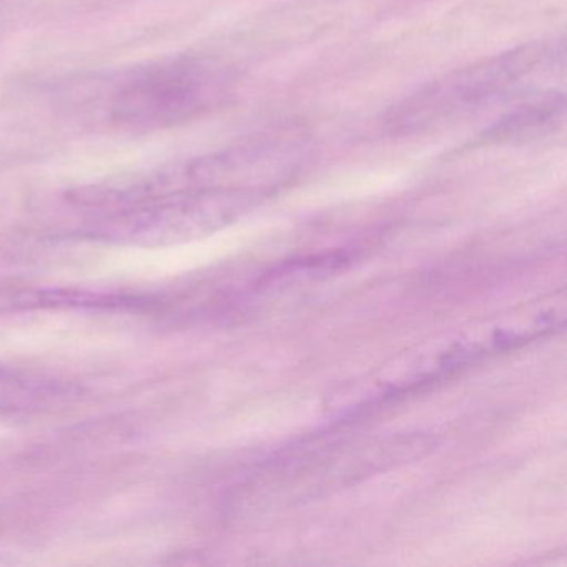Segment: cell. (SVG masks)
Masks as SVG:
<instances>
[{"mask_svg": "<svg viewBox=\"0 0 567 567\" xmlns=\"http://www.w3.org/2000/svg\"><path fill=\"white\" fill-rule=\"evenodd\" d=\"M230 84L228 69L207 59H171L131 69L109 82L97 111L124 131H161L217 107Z\"/></svg>", "mask_w": 567, "mask_h": 567, "instance_id": "6da1fadb", "label": "cell"}, {"mask_svg": "<svg viewBox=\"0 0 567 567\" xmlns=\"http://www.w3.org/2000/svg\"><path fill=\"white\" fill-rule=\"evenodd\" d=\"M268 195L270 192L254 188L172 192L104 215L92 225V231L141 245L192 240L247 217Z\"/></svg>", "mask_w": 567, "mask_h": 567, "instance_id": "7a4b0ae2", "label": "cell"}, {"mask_svg": "<svg viewBox=\"0 0 567 567\" xmlns=\"http://www.w3.org/2000/svg\"><path fill=\"white\" fill-rule=\"evenodd\" d=\"M553 52V45L533 42L487 59L473 68L461 69L443 81L431 82L394 107L388 115L386 124L396 134L426 131L444 118L499 97L550 61Z\"/></svg>", "mask_w": 567, "mask_h": 567, "instance_id": "3957f363", "label": "cell"}, {"mask_svg": "<svg viewBox=\"0 0 567 567\" xmlns=\"http://www.w3.org/2000/svg\"><path fill=\"white\" fill-rule=\"evenodd\" d=\"M305 155L295 142H254L165 167V181L172 192L254 188L271 194L300 171Z\"/></svg>", "mask_w": 567, "mask_h": 567, "instance_id": "277c9868", "label": "cell"}, {"mask_svg": "<svg viewBox=\"0 0 567 567\" xmlns=\"http://www.w3.org/2000/svg\"><path fill=\"white\" fill-rule=\"evenodd\" d=\"M564 107L566 104H564L563 94L544 95V97L520 105L506 117L499 118L486 135L496 141L537 137L560 124Z\"/></svg>", "mask_w": 567, "mask_h": 567, "instance_id": "5b68a950", "label": "cell"}, {"mask_svg": "<svg viewBox=\"0 0 567 567\" xmlns=\"http://www.w3.org/2000/svg\"><path fill=\"white\" fill-rule=\"evenodd\" d=\"M54 394H61V391L49 381L22 377L14 371L0 370V413L41 406Z\"/></svg>", "mask_w": 567, "mask_h": 567, "instance_id": "8992f818", "label": "cell"}]
</instances>
